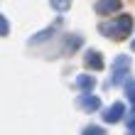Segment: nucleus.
<instances>
[{
	"label": "nucleus",
	"mask_w": 135,
	"mask_h": 135,
	"mask_svg": "<svg viewBox=\"0 0 135 135\" xmlns=\"http://www.w3.org/2000/svg\"><path fill=\"white\" fill-rule=\"evenodd\" d=\"M101 32L108 35V37H115V39H123L125 35L133 32V17L130 15H118L113 22H101Z\"/></svg>",
	"instance_id": "obj_1"
},
{
	"label": "nucleus",
	"mask_w": 135,
	"mask_h": 135,
	"mask_svg": "<svg viewBox=\"0 0 135 135\" xmlns=\"http://www.w3.org/2000/svg\"><path fill=\"white\" fill-rule=\"evenodd\" d=\"M128 69H130V57H128V54H120V57H115V59H113V79H110V84L118 86V84L125 79Z\"/></svg>",
	"instance_id": "obj_2"
},
{
	"label": "nucleus",
	"mask_w": 135,
	"mask_h": 135,
	"mask_svg": "<svg viewBox=\"0 0 135 135\" xmlns=\"http://www.w3.org/2000/svg\"><path fill=\"white\" fill-rule=\"evenodd\" d=\"M115 10H120V0H98L96 3V12L98 15H110Z\"/></svg>",
	"instance_id": "obj_3"
},
{
	"label": "nucleus",
	"mask_w": 135,
	"mask_h": 135,
	"mask_svg": "<svg viewBox=\"0 0 135 135\" xmlns=\"http://www.w3.org/2000/svg\"><path fill=\"white\" fill-rule=\"evenodd\" d=\"M123 110H125L123 103H113V106L108 108V113H103V120L106 123H118L123 118Z\"/></svg>",
	"instance_id": "obj_4"
},
{
	"label": "nucleus",
	"mask_w": 135,
	"mask_h": 135,
	"mask_svg": "<svg viewBox=\"0 0 135 135\" xmlns=\"http://www.w3.org/2000/svg\"><path fill=\"white\" fill-rule=\"evenodd\" d=\"M76 103H79L81 108H86V110H96V108L101 106V101H98L96 96H91V91H89V93H81Z\"/></svg>",
	"instance_id": "obj_5"
},
{
	"label": "nucleus",
	"mask_w": 135,
	"mask_h": 135,
	"mask_svg": "<svg viewBox=\"0 0 135 135\" xmlns=\"http://www.w3.org/2000/svg\"><path fill=\"white\" fill-rule=\"evenodd\" d=\"M79 89H84L86 93L89 91H93V86H96V81H93V76H89V74H81V76H76V81H74Z\"/></svg>",
	"instance_id": "obj_6"
},
{
	"label": "nucleus",
	"mask_w": 135,
	"mask_h": 135,
	"mask_svg": "<svg viewBox=\"0 0 135 135\" xmlns=\"http://www.w3.org/2000/svg\"><path fill=\"white\" fill-rule=\"evenodd\" d=\"M86 66H91V69H103V59H101V54L98 52H89L86 54Z\"/></svg>",
	"instance_id": "obj_7"
},
{
	"label": "nucleus",
	"mask_w": 135,
	"mask_h": 135,
	"mask_svg": "<svg viewBox=\"0 0 135 135\" xmlns=\"http://www.w3.org/2000/svg\"><path fill=\"white\" fill-rule=\"evenodd\" d=\"M54 10H59V12H66L69 7H71V0H49Z\"/></svg>",
	"instance_id": "obj_8"
},
{
	"label": "nucleus",
	"mask_w": 135,
	"mask_h": 135,
	"mask_svg": "<svg viewBox=\"0 0 135 135\" xmlns=\"http://www.w3.org/2000/svg\"><path fill=\"white\" fill-rule=\"evenodd\" d=\"M7 32H10V22L5 20V15H0V37H5Z\"/></svg>",
	"instance_id": "obj_9"
},
{
	"label": "nucleus",
	"mask_w": 135,
	"mask_h": 135,
	"mask_svg": "<svg viewBox=\"0 0 135 135\" xmlns=\"http://www.w3.org/2000/svg\"><path fill=\"white\" fill-rule=\"evenodd\" d=\"M128 98L135 103V81H128Z\"/></svg>",
	"instance_id": "obj_10"
},
{
	"label": "nucleus",
	"mask_w": 135,
	"mask_h": 135,
	"mask_svg": "<svg viewBox=\"0 0 135 135\" xmlns=\"http://www.w3.org/2000/svg\"><path fill=\"white\" fill-rule=\"evenodd\" d=\"M84 135H103V130L93 125V128H86V130H84Z\"/></svg>",
	"instance_id": "obj_11"
},
{
	"label": "nucleus",
	"mask_w": 135,
	"mask_h": 135,
	"mask_svg": "<svg viewBox=\"0 0 135 135\" xmlns=\"http://www.w3.org/2000/svg\"><path fill=\"white\" fill-rule=\"evenodd\" d=\"M128 128H130V133H135V115H133L130 120H128Z\"/></svg>",
	"instance_id": "obj_12"
},
{
	"label": "nucleus",
	"mask_w": 135,
	"mask_h": 135,
	"mask_svg": "<svg viewBox=\"0 0 135 135\" xmlns=\"http://www.w3.org/2000/svg\"><path fill=\"white\" fill-rule=\"evenodd\" d=\"M130 47H133V49H135V39H133V44H130Z\"/></svg>",
	"instance_id": "obj_13"
},
{
	"label": "nucleus",
	"mask_w": 135,
	"mask_h": 135,
	"mask_svg": "<svg viewBox=\"0 0 135 135\" xmlns=\"http://www.w3.org/2000/svg\"><path fill=\"white\" fill-rule=\"evenodd\" d=\"M130 135H135V133H130Z\"/></svg>",
	"instance_id": "obj_14"
}]
</instances>
